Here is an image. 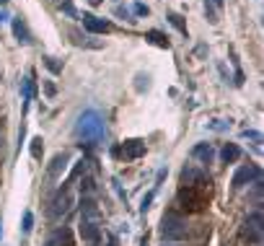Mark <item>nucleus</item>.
I'll list each match as a JSON object with an SVG mask.
<instances>
[{
	"mask_svg": "<svg viewBox=\"0 0 264 246\" xmlns=\"http://www.w3.org/2000/svg\"><path fill=\"white\" fill-rule=\"evenodd\" d=\"M220 158H223L226 163H236V161L241 158V148H238L236 143H228V145L223 148V153H220Z\"/></svg>",
	"mask_w": 264,
	"mask_h": 246,
	"instance_id": "nucleus-17",
	"label": "nucleus"
},
{
	"mask_svg": "<svg viewBox=\"0 0 264 246\" xmlns=\"http://www.w3.org/2000/svg\"><path fill=\"white\" fill-rule=\"evenodd\" d=\"M210 127H212V130H226V127H228V125H223V122H220V119H215V122H212V125H210Z\"/></svg>",
	"mask_w": 264,
	"mask_h": 246,
	"instance_id": "nucleus-33",
	"label": "nucleus"
},
{
	"mask_svg": "<svg viewBox=\"0 0 264 246\" xmlns=\"http://www.w3.org/2000/svg\"><path fill=\"white\" fill-rule=\"evenodd\" d=\"M44 246H73V233H70V228L55 231V233L47 238V243H44Z\"/></svg>",
	"mask_w": 264,
	"mask_h": 246,
	"instance_id": "nucleus-12",
	"label": "nucleus"
},
{
	"mask_svg": "<svg viewBox=\"0 0 264 246\" xmlns=\"http://www.w3.org/2000/svg\"><path fill=\"white\" fill-rule=\"evenodd\" d=\"M21 91H24V109H29V104H31V99H34V91H36L34 73H31L26 80H21Z\"/></svg>",
	"mask_w": 264,
	"mask_h": 246,
	"instance_id": "nucleus-16",
	"label": "nucleus"
},
{
	"mask_svg": "<svg viewBox=\"0 0 264 246\" xmlns=\"http://www.w3.org/2000/svg\"><path fill=\"white\" fill-rule=\"evenodd\" d=\"M256 179H261V169L254 166V163H249V166H241V169L233 174L231 184H233V189H244L246 184L256 182Z\"/></svg>",
	"mask_w": 264,
	"mask_h": 246,
	"instance_id": "nucleus-6",
	"label": "nucleus"
},
{
	"mask_svg": "<svg viewBox=\"0 0 264 246\" xmlns=\"http://www.w3.org/2000/svg\"><path fill=\"white\" fill-rule=\"evenodd\" d=\"M80 171H85V161H78V166H75V169L70 171V176H68V184L73 182V179H78V176H80Z\"/></svg>",
	"mask_w": 264,
	"mask_h": 246,
	"instance_id": "nucleus-29",
	"label": "nucleus"
},
{
	"mask_svg": "<svg viewBox=\"0 0 264 246\" xmlns=\"http://www.w3.org/2000/svg\"><path fill=\"white\" fill-rule=\"evenodd\" d=\"M106 246H117V241H114V238H112V241H109V243H106Z\"/></svg>",
	"mask_w": 264,
	"mask_h": 246,
	"instance_id": "nucleus-37",
	"label": "nucleus"
},
{
	"mask_svg": "<svg viewBox=\"0 0 264 246\" xmlns=\"http://www.w3.org/2000/svg\"><path fill=\"white\" fill-rule=\"evenodd\" d=\"M210 179L207 182H197V184H184L179 187V194H176V202L182 205V210L187 213H202L210 205Z\"/></svg>",
	"mask_w": 264,
	"mask_h": 246,
	"instance_id": "nucleus-2",
	"label": "nucleus"
},
{
	"mask_svg": "<svg viewBox=\"0 0 264 246\" xmlns=\"http://www.w3.org/2000/svg\"><path fill=\"white\" fill-rule=\"evenodd\" d=\"M212 155H215V150H212L210 143H200V145H194V148H192V158L202 161V163H210V161H212Z\"/></svg>",
	"mask_w": 264,
	"mask_h": 246,
	"instance_id": "nucleus-14",
	"label": "nucleus"
},
{
	"mask_svg": "<svg viewBox=\"0 0 264 246\" xmlns=\"http://www.w3.org/2000/svg\"><path fill=\"white\" fill-rule=\"evenodd\" d=\"M75 132H78V138L85 140L88 145H101L106 140V122H104V117L99 114V111L85 109L78 117V122H75Z\"/></svg>",
	"mask_w": 264,
	"mask_h": 246,
	"instance_id": "nucleus-1",
	"label": "nucleus"
},
{
	"mask_svg": "<svg viewBox=\"0 0 264 246\" xmlns=\"http://www.w3.org/2000/svg\"><path fill=\"white\" fill-rule=\"evenodd\" d=\"M94 189H96L94 179H91V176H83V182H80V192H83V197H94Z\"/></svg>",
	"mask_w": 264,
	"mask_h": 246,
	"instance_id": "nucleus-22",
	"label": "nucleus"
},
{
	"mask_svg": "<svg viewBox=\"0 0 264 246\" xmlns=\"http://www.w3.org/2000/svg\"><path fill=\"white\" fill-rule=\"evenodd\" d=\"M244 138L246 140H254L256 145L261 143V132H256V130H244Z\"/></svg>",
	"mask_w": 264,
	"mask_h": 246,
	"instance_id": "nucleus-28",
	"label": "nucleus"
},
{
	"mask_svg": "<svg viewBox=\"0 0 264 246\" xmlns=\"http://www.w3.org/2000/svg\"><path fill=\"white\" fill-rule=\"evenodd\" d=\"M205 18L210 21V24H212V26H215V24H217V21H220V13L215 11V6L210 3V0H205Z\"/></svg>",
	"mask_w": 264,
	"mask_h": 246,
	"instance_id": "nucleus-20",
	"label": "nucleus"
},
{
	"mask_svg": "<svg viewBox=\"0 0 264 246\" xmlns=\"http://www.w3.org/2000/svg\"><path fill=\"white\" fill-rule=\"evenodd\" d=\"M187 220L176 213H168L163 215V223H161V236L163 241H184L187 238Z\"/></svg>",
	"mask_w": 264,
	"mask_h": 246,
	"instance_id": "nucleus-3",
	"label": "nucleus"
},
{
	"mask_svg": "<svg viewBox=\"0 0 264 246\" xmlns=\"http://www.w3.org/2000/svg\"><path fill=\"white\" fill-rule=\"evenodd\" d=\"M80 238L85 243L96 246L101 241V226H99V220H85V218H80Z\"/></svg>",
	"mask_w": 264,
	"mask_h": 246,
	"instance_id": "nucleus-8",
	"label": "nucleus"
},
{
	"mask_svg": "<svg viewBox=\"0 0 264 246\" xmlns=\"http://www.w3.org/2000/svg\"><path fill=\"white\" fill-rule=\"evenodd\" d=\"M11 3V0H0V6H8Z\"/></svg>",
	"mask_w": 264,
	"mask_h": 246,
	"instance_id": "nucleus-38",
	"label": "nucleus"
},
{
	"mask_svg": "<svg viewBox=\"0 0 264 246\" xmlns=\"http://www.w3.org/2000/svg\"><path fill=\"white\" fill-rule=\"evenodd\" d=\"M44 65H47V70H52V73H62V62H57L55 57H44Z\"/></svg>",
	"mask_w": 264,
	"mask_h": 246,
	"instance_id": "nucleus-26",
	"label": "nucleus"
},
{
	"mask_svg": "<svg viewBox=\"0 0 264 246\" xmlns=\"http://www.w3.org/2000/svg\"><path fill=\"white\" fill-rule=\"evenodd\" d=\"M117 153L122 155L124 161H138V158H143V155H145V143L143 140H124Z\"/></svg>",
	"mask_w": 264,
	"mask_h": 246,
	"instance_id": "nucleus-9",
	"label": "nucleus"
},
{
	"mask_svg": "<svg viewBox=\"0 0 264 246\" xmlns=\"http://www.w3.org/2000/svg\"><path fill=\"white\" fill-rule=\"evenodd\" d=\"M210 3L215 6V11L220 13V11H223V6H226V0H210Z\"/></svg>",
	"mask_w": 264,
	"mask_h": 246,
	"instance_id": "nucleus-32",
	"label": "nucleus"
},
{
	"mask_svg": "<svg viewBox=\"0 0 264 246\" xmlns=\"http://www.w3.org/2000/svg\"><path fill=\"white\" fill-rule=\"evenodd\" d=\"M197 182H207V176L194 166H184L182 169V187L184 184H197Z\"/></svg>",
	"mask_w": 264,
	"mask_h": 246,
	"instance_id": "nucleus-13",
	"label": "nucleus"
},
{
	"mask_svg": "<svg viewBox=\"0 0 264 246\" xmlns=\"http://www.w3.org/2000/svg\"><path fill=\"white\" fill-rule=\"evenodd\" d=\"M41 153H44L41 138H34V140H31V155H34V161H41Z\"/></svg>",
	"mask_w": 264,
	"mask_h": 246,
	"instance_id": "nucleus-24",
	"label": "nucleus"
},
{
	"mask_svg": "<svg viewBox=\"0 0 264 246\" xmlns=\"http://www.w3.org/2000/svg\"><path fill=\"white\" fill-rule=\"evenodd\" d=\"M3 21H8V13H6V11H0V24H3Z\"/></svg>",
	"mask_w": 264,
	"mask_h": 246,
	"instance_id": "nucleus-34",
	"label": "nucleus"
},
{
	"mask_svg": "<svg viewBox=\"0 0 264 246\" xmlns=\"http://www.w3.org/2000/svg\"><path fill=\"white\" fill-rule=\"evenodd\" d=\"M264 236V218H261V210L256 208L246 220H244V228H241V238L249 241V243H259Z\"/></svg>",
	"mask_w": 264,
	"mask_h": 246,
	"instance_id": "nucleus-4",
	"label": "nucleus"
},
{
	"mask_svg": "<svg viewBox=\"0 0 264 246\" xmlns=\"http://www.w3.org/2000/svg\"><path fill=\"white\" fill-rule=\"evenodd\" d=\"M41 86H44V94H47V99H55V96H57V86H55L52 80H44Z\"/></svg>",
	"mask_w": 264,
	"mask_h": 246,
	"instance_id": "nucleus-27",
	"label": "nucleus"
},
{
	"mask_svg": "<svg viewBox=\"0 0 264 246\" xmlns=\"http://www.w3.org/2000/svg\"><path fill=\"white\" fill-rule=\"evenodd\" d=\"M21 231H24V233H31V231H34V213H31V210H24V220H21Z\"/></svg>",
	"mask_w": 264,
	"mask_h": 246,
	"instance_id": "nucleus-21",
	"label": "nucleus"
},
{
	"mask_svg": "<svg viewBox=\"0 0 264 246\" xmlns=\"http://www.w3.org/2000/svg\"><path fill=\"white\" fill-rule=\"evenodd\" d=\"M117 16H122V18H127V21H135V18L129 16V11H127V8H122V6L117 8Z\"/></svg>",
	"mask_w": 264,
	"mask_h": 246,
	"instance_id": "nucleus-31",
	"label": "nucleus"
},
{
	"mask_svg": "<svg viewBox=\"0 0 264 246\" xmlns=\"http://www.w3.org/2000/svg\"><path fill=\"white\" fill-rule=\"evenodd\" d=\"M80 21H83V29H85V31H91V34H109V31L114 29V26H112V21L99 18V16H94V13H83Z\"/></svg>",
	"mask_w": 264,
	"mask_h": 246,
	"instance_id": "nucleus-7",
	"label": "nucleus"
},
{
	"mask_svg": "<svg viewBox=\"0 0 264 246\" xmlns=\"http://www.w3.org/2000/svg\"><path fill=\"white\" fill-rule=\"evenodd\" d=\"M0 238H3V220H0Z\"/></svg>",
	"mask_w": 264,
	"mask_h": 246,
	"instance_id": "nucleus-36",
	"label": "nucleus"
},
{
	"mask_svg": "<svg viewBox=\"0 0 264 246\" xmlns=\"http://www.w3.org/2000/svg\"><path fill=\"white\" fill-rule=\"evenodd\" d=\"M135 13H138V16H148L150 11H148V6H143V3H135Z\"/></svg>",
	"mask_w": 264,
	"mask_h": 246,
	"instance_id": "nucleus-30",
	"label": "nucleus"
},
{
	"mask_svg": "<svg viewBox=\"0 0 264 246\" xmlns=\"http://www.w3.org/2000/svg\"><path fill=\"white\" fill-rule=\"evenodd\" d=\"M135 80H138V83H135V88H138L140 94L150 88V75H145V73H138V78H135Z\"/></svg>",
	"mask_w": 264,
	"mask_h": 246,
	"instance_id": "nucleus-23",
	"label": "nucleus"
},
{
	"mask_svg": "<svg viewBox=\"0 0 264 246\" xmlns=\"http://www.w3.org/2000/svg\"><path fill=\"white\" fill-rule=\"evenodd\" d=\"M145 39H148L150 44H156V47H161V50H171V39H168L163 31H158V29L145 31Z\"/></svg>",
	"mask_w": 264,
	"mask_h": 246,
	"instance_id": "nucleus-15",
	"label": "nucleus"
},
{
	"mask_svg": "<svg viewBox=\"0 0 264 246\" xmlns=\"http://www.w3.org/2000/svg\"><path fill=\"white\" fill-rule=\"evenodd\" d=\"M70 205H73V197H70V184H62V189L55 194V199H52V205H50V218H62L65 213L70 210Z\"/></svg>",
	"mask_w": 264,
	"mask_h": 246,
	"instance_id": "nucleus-5",
	"label": "nucleus"
},
{
	"mask_svg": "<svg viewBox=\"0 0 264 246\" xmlns=\"http://www.w3.org/2000/svg\"><path fill=\"white\" fill-rule=\"evenodd\" d=\"M153 197H156V189H150V192L143 197V202H140V213H143V215L150 210V202H153Z\"/></svg>",
	"mask_w": 264,
	"mask_h": 246,
	"instance_id": "nucleus-25",
	"label": "nucleus"
},
{
	"mask_svg": "<svg viewBox=\"0 0 264 246\" xmlns=\"http://www.w3.org/2000/svg\"><path fill=\"white\" fill-rule=\"evenodd\" d=\"M166 18H168V24H171V26H176V29H179V31L187 36V21H184L179 13H168Z\"/></svg>",
	"mask_w": 264,
	"mask_h": 246,
	"instance_id": "nucleus-19",
	"label": "nucleus"
},
{
	"mask_svg": "<svg viewBox=\"0 0 264 246\" xmlns=\"http://www.w3.org/2000/svg\"><path fill=\"white\" fill-rule=\"evenodd\" d=\"M68 163H70V155H68V153L52 155V161H50V166H47V176L52 179V182H57V179L65 174V169H68Z\"/></svg>",
	"mask_w": 264,
	"mask_h": 246,
	"instance_id": "nucleus-10",
	"label": "nucleus"
},
{
	"mask_svg": "<svg viewBox=\"0 0 264 246\" xmlns=\"http://www.w3.org/2000/svg\"><path fill=\"white\" fill-rule=\"evenodd\" d=\"M60 11L68 16V18H80V13H78V8H75L73 0H60Z\"/></svg>",
	"mask_w": 264,
	"mask_h": 246,
	"instance_id": "nucleus-18",
	"label": "nucleus"
},
{
	"mask_svg": "<svg viewBox=\"0 0 264 246\" xmlns=\"http://www.w3.org/2000/svg\"><path fill=\"white\" fill-rule=\"evenodd\" d=\"M11 26H13V34H16L18 44H31V42H34V36H31V31H29V24H26L21 16L11 18Z\"/></svg>",
	"mask_w": 264,
	"mask_h": 246,
	"instance_id": "nucleus-11",
	"label": "nucleus"
},
{
	"mask_svg": "<svg viewBox=\"0 0 264 246\" xmlns=\"http://www.w3.org/2000/svg\"><path fill=\"white\" fill-rule=\"evenodd\" d=\"M88 3H91V6H99V3H104V0H88Z\"/></svg>",
	"mask_w": 264,
	"mask_h": 246,
	"instance_id": "nucleus-35",
	"label": "nucleus"
}]
</instances>
